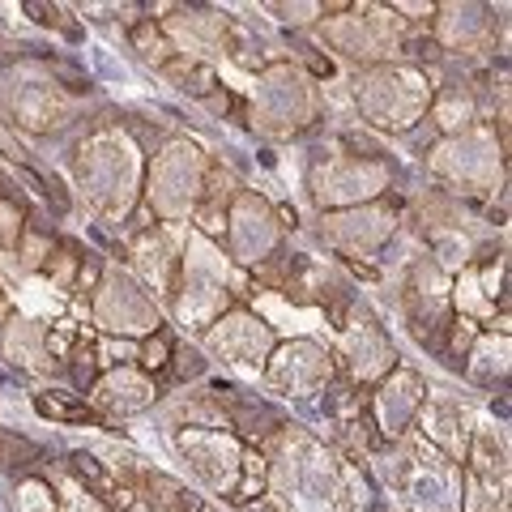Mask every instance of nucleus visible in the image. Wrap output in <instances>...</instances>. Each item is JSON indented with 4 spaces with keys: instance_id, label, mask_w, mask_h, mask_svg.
Listing matches in <instances>:
<instances>
[{
    "instance_id": "obj_4",
    "label": "nucleus",
    "mask_w": 512,
    "mask_h": 512,
    "mask_svg": "<svg viewBox=\"0 0 512 512\" xmlns=\"http://www.w3.org/2000/svg\"><path fill=\"white\" fill-rule=\"evenodd\" d=\"M22 235V210H13L9 201H0V244L13 248Z\"/></svg>"
},
{
    "instance_id": "obj_5",
    "label": "nucleus",
    "mask_w": 512,
    "mask_h": 512,
    "mask_svg": "<svg viewBox=\"0 0 512 512\" xmlns=\"http://www.w3.org/2000/svg\"><path fill=\"white\" fill-rule=\"evenodd\" d=\"M141 363H146L150 372H163V367L171 363V346H167V338H150L146 346H141Z\"/></svg>"
},
{
    "instance_id": "obj_2",
    "label": "nucleus",
    "mask_w": 512,
    "mask_h": 512,
    "mask_svg": "<svg viewBox=\"0 0 512 512\" xmlns=\"http://www.w3.org/2000/svg\"><path fill=\"white\" fill-rule=\"evenodd\" d=\"M35 410H39V414H47V419H64V423L94 419L90 410H82V406H64V402H56V397H47V393H39V397H35Z\"/></svg>"
},
{
    "instance_id": "obj_9",
    "label": "nucleus",
    "mask_w": 512,
    "mask_h": 512,
    "mask_svg": "<svg viewBox=\"0 0 512 512\" xmlns=\"http://www.w3.org/2000/svg\"><path fill=\"white\" fill-rule=\"evenodd\" d=\"M175 359H180V376H184V380L201 372V359H197V355H192V350H180V355H175Z\"/></svg>"
},
{
    "instance_id": "obj_1",
    "label": "nucleus",
    "mask_w": 512,
    "mask_h": 512,
    "mask_svg": "<svg viewBox=\"0 0 512 512\" xmlns=\"http://www.w3.org/2000/svg\"><path fill=\"white\" fill-rule=\"evenodd\" d=\"M39 457V444H30L13 431H0V470H22Z\"/></svg>"
},
{
    "instance_id": "obj_3",
    "label": "nucleus",
    "mask_w": 512,
    "mask_h": 512,
    "mask_svg": "<svg viewBox=\"0 0 512 512\" xmlns=\"http://www.w3.org/2000/svg\"><path fill=\"white\" fill-rule=\"evenodd\" d=\"M133 43H137V47H141V52H146L150 60H158V64H163V60H167V52H171V47H167L163 39H158L154 22H141V26L133 30Z\"/></svg>"
},
{
    "instance_id": "obj_7",
    "label": "nucleus",
    "mask_w": 512,
    "mask_h": 512,
    "mask_svg": "<svg viewBox=\"0 0 512 512\" xmlns=\"http://www.w3.org/2000/svg\"><path fill=\"white\" fill-rule=\"evenodd\" d=\"M0 154L13 158V163H18V167H26V150H22V141H13L5 124H0Z\"/></svg>"
},
{
    "instance_id": "obj_6",
    "label": "nucleus",
    "mask_w": 512,
    "mask_h": 512,
    "mask_svg": "<svg viewBox=\"0 0 512 512\" xmlns=\"http://www.w3.org/2000/svg\"><path fill=\"white\" fill-rule=\"evenodd\" d=\"M26 13H30V18H35L39 26H64V9H56V5H35V0H30Z\"/></svg>"
},
{
    "instance_id": "obj_8",
    "label": "nucleus",
    "mask_w": 512,
    "mask_h": 512,
    "mask_svg": "<svg viewBox=\"0 0 512 512\" xmlns=\"http://www.w3.org/2000/svg\"><path fill=\"white\" fill-rule=\"evenodd\" d=\"M184 90L201 94V99H210V90H214V73H210V69H192V77H188V86H184Z\"/></svg>"
}]
</instances>
